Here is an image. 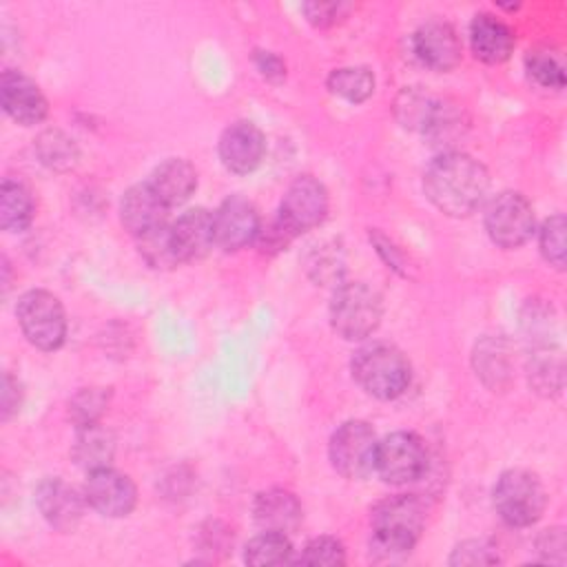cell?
<instances>
[{"label":"cell","mask_w":567,"mask_h":567,"mask_svg":"<svg viewBox=\"0 0 567 567\" xmlns=\"http://www.w3.org/2000/svg\"><path fill=\"white\" fill-rule=\"evenodd\" d=\"M425 197L450 217L472 215L487 197V168L463 151L439 153L423 173Z\"/></svg>","instance_id":"obj_1"},{"label":"cell","mask_w":567,"mask_h":567,"mask_svg":"<svg viewBox=\"0 0 567 567\" xmlns=\"http://www.w3.org/2000/svg\"><path fill=\"white\" fill-rule=\"evenodd\" d=\"M372 549L396 560L416 545L425 527V505L414 494H396L379 501L370 514Z\"/></svg>","instance_id":"obj_2"},{"label":"cell","mask_w":567,"mask_h":567,"mask_svg":"<svg viewBox=\"0 0 567 567\" xmlns=\"http://www.w3.org/2000/svg\"><path fill=\"white\" fill-rule=\"evenodd\" d=\"M357 385L381 401L401 396L412 381V365L408 357L390 343H368L359 348L350 363Z\"/></svg>","instance_id":"obj_3"},{"label":"cell","mask_w":567,"mask_h":567,"mask_svg":"<svg viewBox=\"0 0 567 567\" xmlns=\"http://www.w3.org/2000/svg\"><path fill=\"white\" fill-rule=\"evenodd\" d=\"M492 503L498 518L509 527L534 525L547 505L540 478L529 470H505L492 489Z\"/></svg>","instance_id":"obj_4"},{"label":"cell","mask_w":567,"mask_h":567,"mask_svg":"<svg viewBox=\"0 0 567 567\" xmlns=\"http://www.w3.org/2000/svg\"><path fill=\"white\" fill-rule=\"evenodd\" d=\"M383 317L381 295L363 281L341 284L330 301V326L346 341L370 337Z\"/></svg>","instance_id":"obj_5"},{"label":"cell","mask_w":567,"mask_h":567,"mask_svg":"<svg viewBox=\"0 0 567 567\" xmlns=\"http://www.w3.org/2000/svg\"><path fill=\"white\" fill-rule=\"evenodd\" d=\"M16 317L24 339L33 348L42 352L62 348L66 339V312L53 292L42 288L22 292L16 303Z\"/></svg>","instance_id":"obj_6"},{"label":"cell","mask_w":567,"mask_h":567,"mask_svg":"<svg viewBox=\"0 0 567 567\" xmlns=\"http://www.w3.org/2000/svg\"><path fill=\"white\" fill-rule=\"evenodd\" d=\"M483 224L492 244L505 250L520 248L536 230L534 208L518 190H503L494 195L485 206Z\"/></svg>","instance_id":"obj_7"},{"label":"cell","mask_w":567,"mask_h":567,"mask_svg":"<svg viewBox=\"0 0 567 567\" xmlns=\"http://www.w3.org/2000/svg\"><path fill=\"white\" fill-rule=\"evenodd\" d=\"M377 434L370 423L352 419L341 423L328 443L330 465L348 481H361L374 472Z\"/></svg>","instance_id":"obj_8"},{"label":"cell","mask_w":567,"mask_h":567,"mask_svg":"<svg viewBox=\"0 0 567 567\" xmlns=\"http://www.w3.org/2000/svg\"><path fill=\"white\" fill-rule=\"evenodd\" d=\"M374 472L390 485H405L427 472V450L414 432H392L377 443Z\"/></svg>","instance_id":"obj_9"},{"label":"cell","mask_w":567,"mask_h":567,"mask_svg":"<svg viewBox=\"0 0 567 567\" xmlns=\"http://www.w3.org/2000/svg\"><path fill=\"white\" fill-rule=\"evenodd\" d=\"M328 215V190L326 186L312 175L295 177L279 204L277 219L281 226L292 235L308 233L317 228Z\"/></svg>","instance_id":"obj_10"},{"label":"cell","mask_w":567,"mask_h":567,"mask_svg":"<svg viewBox=\"0 0 567 567\" xmlns=\"http://www.w3.org/2000/svg\"><path fill=\"white\" fill-rule=\"evenodd\" d=\"M82 494L86 505L106 518L128 516L137 505L135 483L111 465L89 472Z\"/></svg>","instance_id":"obj_11"},{"label":"cell","mask_w":567,"mask_h":567,"mask_svg":"<svg viewBox=\"0 0 567 567\" xmlns=\"http://www.w3.org/2000/svg\"><path fill=\"white\" fill-rule=\"evenodd\" d=\"M215 246L224 252H237L257 241L261 219L252 202L241 195L226 197L213 213Z\"/></svg>","instance_id":"obj_12"},{"label":"cell","mask_w":567,"mask_h":567,"mask_svg":"<svg viewBox=\"0 0 567 567\" xmlns=\"http://www.w3.org/2000/svg\"><path fill=\"white\" fill-rule=\"evenodd\" d=\"M217 153L221 164L235 175H248L259 168L266 155V135L252 122L239 120L219 135Z\"/></svg>","instance_id":"obj_13"},{"label":"cell","mask_w":567,"mask_h":567,"mask_svg":"<svg viewBox=\"0 0 567 567\" xmlns=\"http://www.w3.org/2000/svg\"><path fill=\"white\" fill-rule=\"evenodd\" d=\"M2 111L22 126L40 124L49 113V102L40 86L20 71H4L0 78Z\"/></svg>","instance_id":"obj_14"},{"label":"cell","mask_w":567,"mask_h":567,"mask_svg":"<svg viewBox=\"0 0 567 567\" xmlns=\"http://www.w3.org/2000/svg\"><path fill=\"white\" fill-rule=\"evenodd\" d=\"M412 51L419 62L432 71H452L463 58V44L447 22H425L412 35Z\"/></svg>","instance_id":"obj_15"},{"label":"cell","mask_w":567,"mask_h":567,"mask_svg":"<svg viewBox=\"0 0 567 567\" xmlns=\"http://www.w3.org/2000/svg\"><path fill=\"white\" fill-rule=\"evenodd\" d=\"M42 518L58 532H73L82 520L86 498L62 478H44L35 489Z\"/></svg>","instance_id":"obj_16"},{"label":"cell","mask_w":567,"mask_h":567,"mask_svg":"<svg viewBox=\"0 0 567 567\" xmlns=\"http://www.w3.org/2000/svg\"><path fill=\"white\" fill-rule=\"evenodd\" d=\"M168 206L157 197L148 182L133 184L120 202V221L137 239L166 224Z\"/></svg>","instance_id":"obj_17"},{"label":"cell","mask_w":567,"mask_h":567,"mask_svg":"<svg viewBox=\"0 0 567 567\" xmlns=\"http://www.w3.org/2000/svg\"><path fill=\"white\" fill-rule=\"evenodd\" d=\"M171 239L179 261H195L206 257L215 246L213 213L206 208H190L171 224Z\"/></svg>","instance_id":"obj_18"},{"label":"cell","mask_w":567,"mask_h":567,"mask_svg":"<svg viewBox=\"0 0 567 567\" xmlns=\"http://www.w3.org/2000/svg\"><path fill=\"white\" fill-rule=\"evenodd\" d=\"M514 31L492 13H478L470 22V47L476 60L485 64H501L514 51Z\"/></svg>","instance_id":"obj_19"},{"label":"cell","mask_w":567,"mask_h":567,"mask_svg":"<svg viewBox=\"0 0 567 567\" xmlns=\"http://www.w3.org/2000/svg\"><path fill=\"white\" fill-rule=\"evenodd\" d=\"M252 516L261 532L290 534L301 523V503L292 492L270 487L257 494L252 503Z\"/></svg>","instance_id":"obj_20"},{"label":"cell","mask_w":567,"mask_h":567,"mask_svg":"<svg viewBox=\"0 0 567 567\" xmlns=\"http://www.w3.org/2000/svg\"><path fill=\"white\" fill-rule=\"evenodd\" d=\"M421 133L427 140V144L432 148H439L441 153L458 151L456 144L467 133L465 111L450 100H434L421 126Z\"/></svg>","instance_id":"obj_21"},{"label":"cell","mask_w":567,"mask_h":567,"mask_svg":"<svg viewBox=\"0 0 567 567\" xmlns=\"http://www.w3.org/2000/svg\"><path fill=\"white\" fill-rule=\"evenodd\" d=\"M148 186L157 193V197L168 206H179L190 199L197 188V171L190 162L182 157H168L159 162L151 177L146 179Z\"/></svg>","instance_id":"obj_22"},{"label":"cell","mask_w":567,"mask_h":567,"mask_svg":"<svg viewBox=\"0 0 567 567\" xmlns=\"http://www.w3.org/2000/svg\"><path fill=\"white\" fill-rule=\"evenodd\" d=\"M71 456H73L75 465L86 472L109 467L115 456V439L100 423L75 427V441L71 447Z\"/></svg>","instance_id":"obj_23"},{"label":"cell","mask_w":567,"mask_h":567,"mask_svg":"<svg viewBox=\"0 0 567 567\" xmlns=\"http://www.w3.org/2000/svg\"><path fill=\"white\" fill-rule=\"evenodd\" d=\"M33 219L31 190L13 177H4L0 186V226L7 233H22Z\"/></svg>","instance_id":"obj_24"},{"label":"cell","mask_w":567,"mask_h":567,"mask_svg":"<svg viewBox=\"0 0 567 567\" xmlns=\"http://www.w3.org/2000/svg\"><path fill=\"white\" fill-rule=\"evenodd\" d=\"M292 543L288 534L281 532H261L255 538L248 540L244 549V560L255 567H266V565H286L292 563Z\"/></svg>","instance_id":"obj_25"},{"label":"cell","mask_w":567,"mask_h":567,"mask_svg":"<svg viewBox=\"0 0 567 567\" xmlns=\"http://www.w3.org/2000/svg\"><path fill=\"white\" fill-rule=\"evenodd\" d=\"M328 89L346 102L359 104L374 93V73L368 66H341L330 71Z\"/></svg>","instance_id":"obj_26"},{"label":"cell","mask_w":567,"mask_h":567,"mask_svg":"<svg viewBox=\"0 0 567 567\" xmlns=\"http://www.w3.org/2000/svg\"><path fill=\"white\" fill-rule=\"evenodd\" d=\"M35 153L40 157V162L44 166H49L51 171H69L78 164L80 151L73 142V137H69L66 133L58 131V128H49L44 133H40L38 142H35Z\"/></svg>","instance_id":"obj_27"},{"label":"cell","mask_w":567,"mask_h":567,"mask_svg":"<svg viewBox=\"0 0 567 567\" xmlns=\"http://www.w3.org/2000/svg\"><path fill=\"white\" fill-rule=\"evenodd\" d=\"M529 383L536 392L549 396L558 394L563 388V359L558 350L554 352L551 346L536 348L529 361Z\"/></svg>","instance_id":"obj_28"},{"label":"cell","mask_w":567,"mask_h":567,"mask_svg":"<svg viewBox=\"0 0 567 567\" xmlns=\"http://www.w3.org/2000/svg\"><path fill=\"white\" fill-rule=\"evenodd\" d=\"M525 69L529 80H534L543 89L560 91L567 82L565 64L556 51L549 49H534L525 58Z\"/></svg>","instance_id":"obj_29"},{"label":"cell","mask_w":567,"mask_h":567,"mask_svg":"<svg viewBox=\"0 0 567 567\" xmlns=\"http://www.w3.org/2000/svg\"><path fill=\"white\" fill-rule=\"evenodd\" d=\"M137 250L142 255V259L155 268V270H168L175 268L179 261L173 239H171V226H159L142 237H137Z\"/></svg>","instance_id":"obj_30"},{"label":"cell","mask_w":567,"mask_h":567,"mask_svg":"<svg viewBox=\"0 0 567 567\" xmlns=\"http://www.w3.org/2000/svg\"><path fill=\"white\" fill-rule=\"evenodd\" d=\"M111 401V390L91 385V388H80L71 401H69V416L75 423V427L100 423L102 414L106 412Z\"/></svg>","instance_id":"obj_31"},{"label":"cell","mask_w":567,"mask_h":567,"mask_svg":"<svg viewBox=\"0 0 567 567\" xmlns=\"http://www.w3.org/2000/svg\"><path fill=\"white\" fill-rule=\"evenodd\" d=\"M565 230H567V221H565V215L556 213L551 217H547L540 226V233H538V248H540V255L545 257L547 264H551L554 268L563 270L565 268V255H567V248H565Z\"/></svg>","instance_id":"obj_32"},{"label":"cell","mask_w":567,"mask_h":567,"mask_svg":"<svg viewBox=\"0 0 567 567\" xmlns=\"http://www.w3.org/2000/svg\"><path fill=\"white\" fill-rule=\"evenodd\" d=\"M447 563L452 567H485L501 563V554L487 538H467L452 549Z\"/></svg>","instance_id":"obj_33"},{"label":"cell","mask_w":567,"mask_h":567,"mask_svg":"<svg viewBox=\"0 0 567 567\" xmlns=\"http://www.w3.org/2000/svg\"><path fill=\"white\" fill-rule=\"evenodd\" d=\"M299 565H326V567H337L346 563V547L339 538L334 536H317L310 538L301 554L292 560Z\"/></svg>","instance_id":"obj_34"},{"label":"cell","mask_w":567,"mask_h":567,"mask_svg":"<svg viewBox=\"0 0 567 567\" xmlns=\"http://www.w3.org/2000/svg\"><path fill=\"white\" fill-rule=\"evenodd\" d=\"M432 102L434 97H430L427 93H421L416 89H405L396 100V117L403 122V126L421 131Z\"/></svg>","instance_id":"obj_35"},{"label":"cell","mask_w":567,"mask_h":567,"mask_svg":"<svg viewBox=\"0 0 567 567\" xmlns=\"http://www.w3.org/2000/svg\"><path fill=\"white\" fill-rule=\"evenodd\" d=\"M350 11V4L346 2H306L303 13L310 24L319 29H328L339 24Z\"/></svg>","instance_id":"obj_36"},{"label":"cell","mask_w":567,"mask_h":567,"mask_svg":"<svg viewBox=\"0 0 567 567\" xmlns=\"http://www.w3.org/2000/svg\"><path fill=\"white\" fill-rule=\"evenodd\" d=\"M536 551L543 563H565V532L563 527L545 529L536 540Z\"/></svg>","instance_id":"obj_37"},{"label":"cell","mask_w":567,"mask_h":567,"mask_svg":"<svg viewBox=\"0 0 567 567\" xmlns=\"http://www.w3.org/2000/svg\"><path fill=\"white\" fill-rule=\"evenodd\" d=\"M20 403H22V385L16 377H11L9 372L2 374V390H0V412H2V419H11L18 410H20Z\"/></svg>","instance_id":"obj_38"},{"label":"cell","mask_w":567,"mask_h":567,"mask_svg":"<svg viewBox=\"0 0 567 567\" xmlns=\"http://www.w3.org/2000/svg\"><path fill=\"white\" fill-rule=\"evenodd\" d=\"M255 60V66L259 69V73L270 80V82H279L286 78V62L272 53V51H255L252 55Z\"/></svg>","instance_id":"obj_39"}]
</instances>
